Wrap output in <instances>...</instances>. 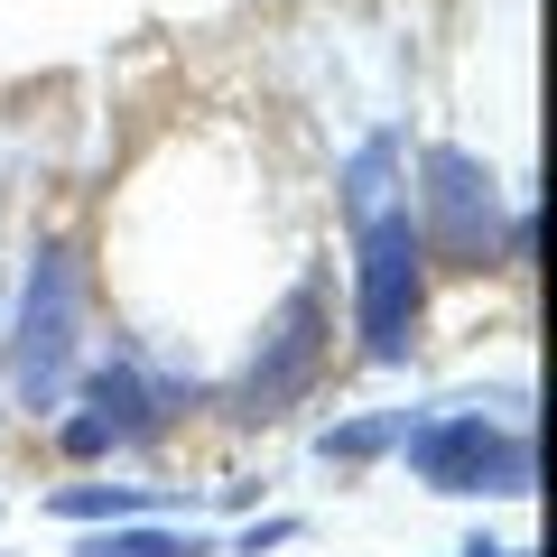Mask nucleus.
<instances>
[{
  "label": "nucleus",
  "instance_id": "obj_5",
  "mask_svg": "<svg viewBox=\"0 0 557 557\" xmlns=\"http://www.w3.org/2000/svg\"><path fill=\"white\" fill-rule=\"evenodd\" d=\"M317 362H325V288L307 278V288H288V307H278V325H270V354L242 381V418H270L278 399H298L307 381H317Z\"/></svg>",
  "mask_w": 557,
  "mask_h": 557
},
{
  "label": "nucleus",
  "instance_id": "obj_6",
  "mask_svg": "<svg viewBox=\"0 0 557 557\" xmlns=\"http://www.w3.org/2000/svg\"><path fill=\"white\" fill-rule=\"evenodd\" d=\"M84 399H94V418L112 428V437H149V428H159V409H149V381H139L131 362L94 372V381H84Z\"/></svg>",
  "mask_w": 557,
  "mask_h": 557
},
{
  "label": "nucleus",
  "instance_id": "obj_4",
  "mask_svg": "<svg viewBox=\"0 0 557 557\" xmlns=\"http://www.w3.org/2000/svg\"><path fill=\"white\" fill-rule=\"evenodd\" d=\"M65 362H75V251L47 242L38 270H28V307H20V391L57 399Z\"/></svg>",
  "mask_w": 557,
  "mask_h": 557
},
{
  "label": "nucleus",
  "instance_id": "obj_7",
  "mask_svg": "<svg viewBox=\"0 0 557 557\" xmlns=\"http://www.w3.org/2000/svg\"><path fill=\"white\" fill-rule=\"evenodd\" d=\"M75 557H214V539H196V530H102V539H84Z\"/></svg>",
  "mask_w": 557,
  "mask_h": 557
},
{
  "label": "nucleus",
  "instance_id": "obj_2",
  "mask_svg": "<svg viewBox=\"0 0 557 557\" xmlns=\"http://www.w3.org/2000/svg\"><path fill=\"white\" fill-rule=\"evenodd\" d=\"M399 446H409L418 483H437V493H530V474H539L530 437H502L483 409L428 418V428H399Z\"/></svg>",
  "mask_w": 557,
  "mask_h": 557
},
{
  "label": "nucleus",
  "instance_id": "obj_1",
  "mask_svg": "<svg viewBox=\"0 0 557 557\" xmlns=\"http://www.w3.org/2000/svg\"><path fill=\"white\" fill-rule=\"evenodd\" d=\"M418 307H428V242H418L409 205H381V214H362V270H354L362 354L399 362L418 335Z\"/></svg>",
  "mask_w": 557,
  "mask_h": 557
},
{
  "label": "nucleus",
  "instance_id": "obj_11",
  "mask_svg": "<svg viewBox=\"0 0 557 557\" xmlns=\"http://www.w3.org/2000/svg\"><path fill=\"white\" fill-rule=\"evenodd\" d=\"M102 446H112L102 418H65V456H102Z\"/></svg>",
  "mask_w": 557,
  "mask_h": 557
},
{
  "label": "nucleus",
  "instance_id": "obj_12",
  "mask_svg": "<svg viewBox=\"0 0 557 557\" xmlns=\"http://www.w3.org/2000/svg\"><path fill=\"white\" fill-rule=\"evenodd\" d=\"M278 539H298V520H260V530L242 539V557H260V548H278Z\"/></svg>",
  "mask_w": 557,
  "mask_h": 557
},
{
  "label": "nucleus",
  "instance_id": "obj_13",
  "mask_svg": "<svg viewBox=\"0 0 557 557\" xmlns=\"http://www.w3.org/2000/svg\"><path fill=\"white\" fill-rule=\"evenodd\" d=\"M465 557H530V548H493V539H474V548H465Z\"/></svg>",
  "mask_w": 557,
  "mask_h": 557
},
{
  "label": "nucleus",
  "instance_id": "obj_10",
  "mask_svg": "<svg viewBox=\"0 0 557 557\" xmlns=\"http://www.w3.org/2000/svg\"><path fill=\"white\" fill-rule=\"evenodd\" d=\"M381 177H391V139H372V149L354 159V186H344V196H354V223L381 214Z\"/></svg>",
  "mask_w": 557,
  "mask_h": 557
},
{
  "label": "nucleus",
  "instance_id": "obj_9",
  "mask_svg": "<svg viewBox=\"0 0 557 557\" xmlns=\"http://www.w3.org/2000/svg\"><path fill=\"white\" fill-rule=\"evenodd\" d=\"M399 428H409V418H354V428H325V456L362 465V456H381V446H399Z\"/></svg>",
  "mask_w": 557,
  "mask_h": 557
},
{
  "label": "nucleus",
  "instance_id": "obj_8",
  "mask_svg": "<svg viewBox=\"0 0 557 557\" xmlns=\"http://www.w3.org/2000/svg\"><path fill=\"white\" fill-rule=\"evenodd\" d=\"M57 511H65V520H139L149 502H139V493H121V483H65V493H57Z\"/></svg>",
  "mask_w": 557,
  "mask_h": 557
},
{
  "label": "nucleus",
  "instance_id": "obj_3",
  "mask_svg": "<svg viewBox=\"0 0 557 557\" xmlns=\"http://www.w3.org/2000/svg\"><path fill=\"white\" fill-rule=\"evenodd\" d=\"M418 177H428V223H418V242H428V251H446V270H483V260L502 251L493 168L465 159V149H428V159H418Z\"/></svg>",
  "mask_w": 557,
  "mask_h": 557
}]
</instances>
